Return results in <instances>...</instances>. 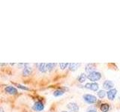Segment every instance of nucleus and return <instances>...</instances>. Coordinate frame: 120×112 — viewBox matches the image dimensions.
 Returning a JSON list of instances; mask_svg holds the SVG:
<instances>
[{
  "label": "nucleus",
  "instance_id": "1",
  "mask_svg": "<svg viewBox=\"0 0 120 112\" xmlns=\"http://www.w3.org/2000/svg\"><path fill=\"white\" fill-rule=\"evenodd\" d=\"M87 78L92 82H96L101 78V73L98 71H93V72L88 73Z\"/></svg>",
  "mask_w": 120,
  "mask_h": 112
},
{
  "label": "nucleus",
  "instance_id": "2",
  "mask_svg": "<svg viewBox=\"0 0 120 112\" xmlns=\"http://www.w3.org/2000/svg\"><path fill=\"white\" fill-rule=\"evenodd\" d=\"M82 99H83V100L86 103H88L89 105L95 104L98 101V99L95 96H94L92 94H88V93H86V94H84L82 96Z\"/></svg>",
  "mask_w": 120,
  "mask_h": 112
},
{
  "label": "nucleus",
  "instance_id": "3",
  "mask_svg": "<svg viewBox=\"0 0 120 112\" xmlns=\"http://www.w3.org/2000/svg\"><path fill=\"white\" fill-rule=\"evenodd\" d=\"M85 88L92 91H98L99 89V84L96 82H88L85 84Z\"/></svg>",
  "mask_w": 120,
  "mask_h": 112
},
{
  "label": "nucleus",
  "instance_id": "4",
  "mask_svg": "<svg viewBox=\"0 0 120 112\" xmlns=\"http://www.w3.org/2000/svg\"><path fill=\"white\" fill-rule=\"evenodd\" d=\"M116 94H117V90L116 88H112L110 91H108L107 92V99L109 100H114L116 96Z\"/></svg>",
  "mask_w": 120,
  "mask_h": 112
},
{
  "label": "nucleus",
  "instance_id": "5",
  "mask_svg": "<svg viewBox=\"0 0 120 112\" xmlns=\"http://www.w3.org/2000/svg\"><path fill=\"white\" fill-rule=\"evenodd\" d=\"M32 108H33V110L35 111H41L44 110V105L42 102H41V101H37V102H35V104L33 105Z\"/></svg>",
  "mask_w": 120,
  "mask_h": 112
},
{
  "label": "nucleus",
  "instance_id": "6",
  "mask_svg": "<svg viewBox=\"0 0 120 112\" xmlns=\"http://www.w3.org/2000/svg\"><path fill=\"white\" fill-rule=\"evenodd\" d=\"M67 108H68L70 111H71V112H78L79 110H80V108H79V105L76 103V102H69L67 105Z\"/></svg>",
  "mask_w": 120,
  "mask_h": 112
},
{
  "label": "nucleus",
  "instance_id": "7",
  "mask_svg": "<svg viewBox=\"0 0 120 112\" xmlns=\"http://www.w3.org/2000/svg\"><path fill=\"white\" fill-rule=\"evenodd\" d=\"M32 67H30L29 63H26V66L22 68V76H28L32 73Z\"/></svg>",
  "mask_w": 120,
  "mask_h": 112
},
{
  "label": "nucleus",
  "instance_id": "8",
  "mask_svg": "<svg viewBox=\"0 0 120 112\" xmlns=\"http://www.w3.org/2000/svg\"><path fill=\"white\" fill-rule=\"evenodd\" d=\"M103 87L104 89L110 91V90L114 88V83L110 80H105L103 83Z\"/></svg>",
  "mask_w": 120,
  "mask_h": 112
},
{
  "label": "nucleus",
  "instance_id": "9",
  "mask_svg": "<svg viewBox=\"0 0 120 112\" xmlns=\"http://www.w3.org/2000/svg\"><path fill=\"white\" fill-rule=\"evenodd\" d=\"M5 91L6 93L11 95H15L17 93V90L14 87H13V86H7L5 88Z\"/></svg>",
  "mask_w": 120,
  "mask_h": 112
},
{
  "label": "nucleus",
  "instance_id": "10",
  "mask_svg": "<svg viewBox=\"0 0 120 112\" xmlns=\"http://www.w3.org/2000/svg\"><path fill=\"white\" fill-rule=\"evenodd\" d=\"M95 65L94 64V63H87V64H86V66H85L86 72L88 73L93 72V71H95Z\"/></svg>",
  "mask_w": 120,
  "mask_h": 112
},
{
  "label": "nucleus",
  "instance_id": "11",
  "mask_svg": "<svg viewBox=\"0 0 120 112\" xmlns=\"http://www.w3.org/2000/svg\"><path fill=\"white\" fill-rule=\"evenodd\" d=\"M100 109L102 112H108L110 110V105L108 103H102L100 105Z\"/></svg>",
  "mask_w": 120,
  "mask_h": 112
},
{
  "label": "nucleus",
  "instance_id": "12",
  "mask_svg": "<svg viewBox=\"0 0 120 112\" xmlns=\"http://www.w3.org/2000/svg\"><path fill=\"white\" fill-rule=\"evenodd\" d=\"M80 66V63H69V66L68 68L71 71H75L78 69V67Z\"/></svg>",
  "mask_w": 120,
  "mask_h": 112
},
{
  "label": "nucleus",
  "instance_id": "13",
  "mask_svg": "<svg viewBox=\"0 0 120 112\" xmlns=\"http://www.w3.org/2000/svg\"><path fill=\"white\" fill-rule=\"evenodd\" d=\"M38 70L41 73H46L47 71V63H41L38 64Z\"/></svg>",
  "mask_w": 120,
  "mask_h": 112
},
{
  "label": "nucleus",
  "instance_id": "14",
  "mask_svg": "<svg viewBox=\"0 0 120 112\" xmlns=\"http://www.w3.org/2000/svg\"><path fill=\"white\" fill-rule=\"evenodd\" d=\"M86 78H87V75L84 73H82L79 76L78 81L80 82V83H83V82H85V81L86 80Z\"/></svg>",
  "mask_w": 120,
  "mask_h": 112
},
{
  "label": "nucleus",
  "instance_id": "15",
  "mask_svg": "<svg viewBox=\"0 0 120 112\" xmlns=\"http://www.w3.org/2000/svg\"><path fill=\"white\" fill-rule=\"evenodd\" d=\"M106 96H107V92L104 91V90H101V91H98V96L100 99H104Z\"/></svg>",
  "mask_w": 120,
  "mask_h": 112
},
{
  "label": "nucleus",
  "instance_id": "16",
  "mask_svg": "<svg viewBox=\"0 0 120 112\" xmlns=\"http://www.w3.org/2000/svg\"><path fill=\"white\" fill-rule=\"evenodd\" d=\"M64 93H65V91H62V90H56L53 92V96L56 97H58L60 96H62Z\"/></svg>",
  "mask_w": 120,
  "mask_h": 112
},
{
  "label": "nucleus",
  "instance_id": "17",
  "mask_svg": "<svg viewBox=\"0 0 120 112\" xmlns=\"http://www.w3.org/2000/svg\"><path fill=\"white\" fill-rule=\"evenodd\" d=\"M56 66V63H47V70H52Z\"/></svg>",
  "mask_w": 120,
  "mask_h": 112
},
{
  "label": "nucleus",
  "instance_id": "18",
  "mask_svg": "<svg viewBox=\"0 0 120 112\" xmlns=\"http://www.w3.org/2000/svg\"><path fill=\"white\" fill-rule=\"evenodd\" d=\"M59 65L62 70H65L68 66H69V63H60Z\"/></svg>",
  "mask_w": 120,
  "mask_h": 112
},
{
  "label": "nucleus",
  "instance_id": "19",
  "mask_svg": "<svg viewBox=\"0 0 120 112\" xmlns=\"http://www.w3.org/2000/svg\"><path fill=\"white\" fill-rule=\"evenodd\" d=\"M17 88H18L22 89V90H24V91H29V90L27 87H26V86H23V85H21V84H17Z\"/></svg>",
  "mask_w": 120,
  "mask_h": 112
},
{
  "label": "nucleus",
  "instance_id": "20",
  "mask_svg": "<svg viewBox=\"0 0 120 112\" xmlns=\"http://www.w3.org/2000/svg\"><path fill=\"white\" fill-rule=\"evenodd\" d=\"M87 112H98L96 109H95V108H91V109H89L87 111Z\"/></svg>",
  "mask_w": 120,
  "mask_h": 112
},
{
  "label": "nucleus",
  "instance_id": "21",
  "mask_svg": "<svg viewBox=\"0 0 120 112\" xmlns=\"http://www.w3.org/2000/svg\"><path fill=\"white\" fill-rule=\"evenodd\" d=\"M0 110H1V111H0L1 112H4V109H3V108H2V107L0 108Z\"/></svg>",
  "mask_w": 120,
  "mask_h": 112
},
{
  "label": "nucleus",
  "instance_id": "22",
  "mask_svg": "<svg viewBox=\"0 0 120 112\" xmlns=\"http://www.w3.org/2000/svg\"><path fill=\"white\" fill-rule=\"evenodd\" d=\"M62 112H71V111H62Z\"/></svg>",
  "mask_w": 120,
  "mask_h": 112
}]
</instances>
